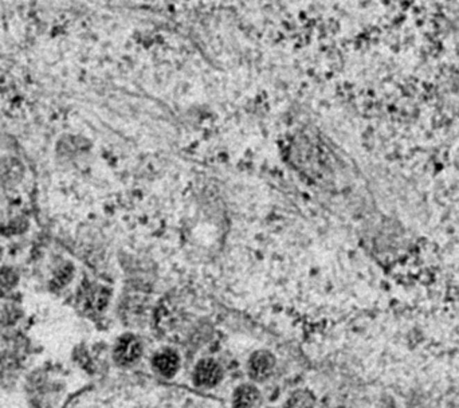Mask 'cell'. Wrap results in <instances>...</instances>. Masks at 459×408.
Instances as JSON below:
<instances>
[{"instance_id":"6","label":"cell","mask_w":459,"mask_h":408,"mask_svg":"<svg viewBox=\"0 0 459 408\" xmlns=\"http://www.w3.org/2000/svg\"><path fill=\"white\" fill-rule=\"evenodd\" d=\"M315 405H316L315 398L310 393H308L305 391H300L290 398V400L286 405V408H313Z\"/></svg>"},{"instance_id":"1","label":"cell","mask_w":459,"mask_h":408,"mask_svg":"<svg viewBox=\"0 0 459 408\" xmlns=\"http://www.w3.org/2000/svg\"><path fill=\"white\" fill-rule=\"evenodd\" d=\"M141 352L140 341L133 336H125L116 346L115 359L121 366H129L140 359Z\"/></svg>"},{"instance_id":"5","label":"cell","mask_w":459,"mask_h":408,"mask_svg":"<svg viewBox=\"0 0 459 408\" xmlns=\"http://www.w3.org/2000/svg\"><path fill=\"white\" fill-rule=\"evenodd\" d=\"M260 402V392L251 386L240 387L233 400V408H256Z\"/></svg>"},{"instance_id":"7","label":"cell","mask_w":459,"mask_h":408,"mask_svg":"<svg viewBox=\"0 0 459 408\" xmlns=\"http://www.w3.org/2000/svg\"><path fill=\"white\" fill-rule=\"evenodd\" d=\"M17 281V277L10 270H0V296L8 291Z\"/></svg>"},{"instance_id":"2","label":"cell","mask_w":459,"mask_h":408,"mask_svg":"<svg viewBox=\"0 0 459 408\" xmlns=\"http://www.w3.org/2000/svg\"><path fill=\"white\" fill-rule=\"evenodd\" d=\"M222 369L214 360H203L195 368L194 383L198 387H214L219 383Z\"/></svg>"},{"instance_id":"4","label":"cell","mask_w":459,"mask_h":408,"mask_svg":"<svg viewBox=\"0 0 459 408\" xmlns=\"http://www.w3.org/2000/svg\"><path fill=\"white\" fill-rule=\"evenodd\" d=\"M153 367L165 377H172L179 368V357L174 350H162L153 357Z\"/></svg>"},{"instance_id":"3","label":"cell","mask_w":459,"mask_h":408,"mask_svg":"<svg viewBox=\"0 0 459 408\" xmlns=\"http://www.w3.org/2000/svg\"><path fill=\"white\" fill-rule=\"evenodd\" d=\"M274 369V357L269 352H258L250 359L249 372L254 380L262 382L272 375Z\"/></svg>"}]
</instances>
